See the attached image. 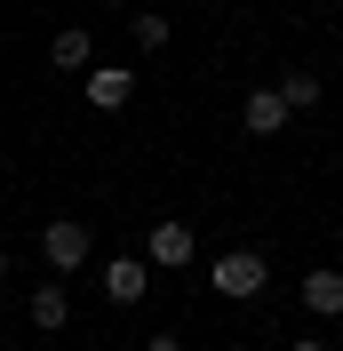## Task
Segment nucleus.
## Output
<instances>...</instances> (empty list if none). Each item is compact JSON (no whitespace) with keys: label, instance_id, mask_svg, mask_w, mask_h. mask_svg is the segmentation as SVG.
I'll return each instance as SVG.
<instances>
[{"label":"nucleus","instance_id":"nucleus-1","mask_svg":"<svg viewBox=\"0 0 343 351\" xmlns=\"http://www.w3.org/2000/svg\"><path fill=\"white\" fill-rule=\"evenodd\" d=\"M208 287H215V295H232V304L263 295V287H272V263H263V247H224V256L208 263Z\"/></svg>","mask_w":343,"mask_h":351},{"label":"nucleus","instance_id":"nucleus-2","mask_svg":"<svg viewBox=\"0 0 343 351\" xmlns=\"http://www.w3.org/2000/svg\"><path fill=\"white\" fill-rule=\"evenodd\" d=\"M96 256V240H88V223H72V216H56L40 232V263L48 271H56V280H64V271H80V263Z\"/></svg>","mask_w":343,"mask_h":351},{"label":"nucleus","instance_id":"nucleus-3","mask_svg":"<svg viewBox=\"0 0 343 351\" xmlns=\"http://www.w3.org/2000/svg\"><path fill=\"white\" fill-rule=\"evenodd\" d=\"M192 256H200V240H192L184 216H160V223H152V240H144V263H152V271H184Z\"/></svg>","mask_w":343,"mask_h":351},{"label":"nucleus","instance_id":"nucleus-4","mask_svg":"<svg viewBox=\"0 0 343 351\" xmlns=\"http://www.w3.org/2000/svg\"><path fill=\"white\" fill-rule=\"evenodd\" d=\"M80 88H88V104H96V112H128L136 72H128V64H88V72H80Z\"/></svg>","mask_w":343,"mask_h":351},{"label":"nucleus","instance_id":"nucleus-5","mask_svg":"<svg viewBox=\"0 0 343 351\" xmlns=\"http://www.w3.org/2000/svg\"><path fill=\"white\" fill-rule=\"evenodd\" d=\"M24 319H32L40 335H64V328H72V295H64V280H40V287H32V295H24Z\"/></svg>","mask_w":343,"mask_h":351},{"label":"nucleus","instance_id":"nucleus-6","mask_svg":"<svg viewBox=\"0 0 343 351\" xmlns=\"http://www.w3.org/2000/svg\"><path fill=\"white\" fill-rule=\"evenodd\" d=\"M96 287H104L112 304H144V287H152V263H144V256H112Z\"/></svg>","mask_w":343,"mask_h":351},{"label":"nucleus","instance_id":"nucleus-7","mask_svg":"<svg viewBox=\"0 0 343 351\" xmlns=\"http://www.w3.org/2000/svg\"><path fill=\"white\" fill-rule=\"evenodd\" d=\"M296 295H303V311H311V319H343V271H303Z\"/></svg>","mask_w":343,"mask_h":351},{"label":"nucleus","instance_id":"nucleus-8","mask_svg":"<svg viewBox=\"0 0 343 351\" xmlns=\"http://www.w3.org/2000/svg\"><path fill=\"white\" fill-rule=\"evenodd\" d=\"M239 120H248V136H279L287 128V96H279V88H248Z\"/></svg>","mask_w":343,"mask_h":351},{"label":"nucleus","instance_id":"nucleus-9","mask_svg":"<svg viewBox=\"0 0 343 351\" xmlns=\"http://www.w3.org/2000/svg\"><path fill=\"white\" fill-rule=\"evenodd\" d=\"M48 64H56V72H88V64H96V40H88V24H64V32L48 40Z\"/></svg>","mask_w":343,"mask_h":351},{"label":"nucleus","instance_id":"nucleus-10","mask_svg":"<svg viewBox=\"0 0 343 351\" xmlns=\"http://www.w3.org/2000/svg\"><path fill=\"white\" fill-rule=\"evenodd\" d=\"M128 32H136V48H144V56H160V48L176 40V24H168V8H128Z\"/></svg>","mask_w":343,"mask_h":351},{"label":"nucleus","instance_id":"nucleus-11","mask_svg":"<svg viewBox=\"0 0 343 351\" xmlns=\"http://www.w3.org/2000/svg\"><path fill=\"white\" fill-rule=\"evenodd\" d=\"M279 96L287 112H320V72H279Z\"/></svg>","mask_w":343,"mask_h":351},{"label":"nucleus","instance_id":"nucleus-12","mask_svg":"<svg viewBox=\"0 0 343 351\" xmlns=\"http://www.w3.org/2000/svg\"><path fill=\"white\" fill-rule=\"evenodd\" d=\"M144 351H192V335H152Z\"/></svg>","mask_w":343,"mask_h":351},{"label":"nucleus","instance_id":"nucleus-13","mask_svg":"<svg viewBox=\"0 0 343 351\" xmlns=\"http://www.w3.org/2000/svg\"><path fill=\"white\" fill-rule=\"evenodd\" d=\"M287 351H335V343H327V335H296Z\"/></svg>","mask_w":343,"mask_h":351},{"label":"nucleus","instance_id":"nucleus-14","mask_svg":"<svg viewBox=\"0 0 343 351\" xmlns=\"http://www.w3.org/2000/svg\"><path fill=\"white\" fill-rule=\"evenodd\" d=\"M96 8H136V0H96Z\"/></svg>","mask_w":343,"mask_h":351},{"label":"nucleus","instance_id":"nucleus-15","mask_svg":"<svg viewBox=\"0 0 343 351\" xmlns=\"http://www.w3.org/2000/svg\"><path fill=\"white\" fill-rule=\"evenodd\" d=\"M0 280H8V247H0Z\"/></svg>","mask_w":343,"mask_h":351},{"label":"nucleus","instance_id":"nucleus-16","mask_svg":"<svg viewBox=\"0 0 343 351\" xmlns=\"http://www.w3.org/2000/svg\"><path fill=\"white\" fill-rule=\"evenodd\" d=\"M168 8H184V0H168Z\"/></svg>","mask_w":343,"mask_h":351}]
</instances>
